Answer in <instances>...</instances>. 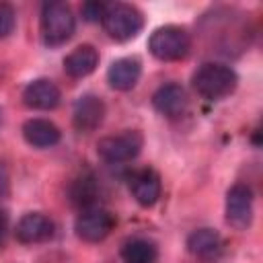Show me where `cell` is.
<instances>
[{
    "mask_svg": "<svg viewBox=\"0 0 263 263\" xmlns=\"http://www.w3.org/2000/svg\"><path fill=\"white\" fill-rule=\"evenodd\" d=\"M6 232H8V216L4 212H0V247L6 240Z\"/></svg>",
    "mask_w": 263,
    "mask_h": 263,
    "instance_id": "cell-22",
    "label": "cell"
},
{
    "mask_svg": "<svg viewBox=\"0 0 263 263\" xmlns=\"http://www.w3.org/2000/svg\"><path fill=\"white\" fill-rule=\"evenodd\" d=\"M76 29V18L66 2H45L41 8V35L47 45L66 43Z\"/></svg>",
    "mask_w": 263,
    "mask_h": 263,
    "instance_id": "cell-3",
    "label": "cell"
},
{
    "mask_svg": "<svg viewBox=\"0 0 263 263\" xmlns=\"http://www.w3.org/2000/svg\"><path fill=\"white\" fill-rule=\"evenodd\" d=\"M226 222L236 230H247L253 222V191L236 183L226 193Z\"/></svg>",
    "mask_w": 263,
    "mask_h": 263,
    "instance_id": "cell-6",
    "label": "cell"
},
{
    "mask_svg": "<svg viewBox=\"0 0 263 263\" xmlns=\"http://www.w3.org/2000/svg\"><path fill=\"white\" fill-rule=\"evenodd\" d=\"M123 263H156L158 249L148 238H132L121 249Z\"/></svg>",
    "mask_w": 263,
    "mask_h": 263,
    "instance_id": "cell-17",
    "label": "cell"
},
{
    "mask_svg": "<svg viewBox=\"0 0 263 263\" xmlns=\"http://www.w3.org/2000/svg\"><path fill=\"white\" fill-rule=\"evenodd\" d=\"M10 193V175L4 162H0V197H6Z\"/></svg>",
    "mask_w": 263,
    "mask_h": 263,
    "instance_id": "cell-21",
    "label": "cell"
},
{
    "mask_svg": "<svg viewBox=\"0 0 263 263\" xmlns=\"http://www.w3.org/2000/svg\"><path fill=\"white\" fill-rule=\"evenodd\" d=\"M23 138H25L27 144H31L35 148H51V146H55L60 142L62 132L53 121L41 119V117H33V119L25 121Z\"/></svg>",
    "mask_w": 263,
    "mask_h": 263,
    "instance_id": "cell-13",
    "label": "cell"
},
{
    "mask_svg": "<svg viewBox=\"0 0 263 263\" xmlns=\"http://www.w3.org/2000/svg\"><path fill=\"white\" fill-rule=\"evenodd\" d=\"M113 224H115V220L107 210H103V208H86L76 218L74 230H76L78 238H82L86 242H101L111 234Z\"/></svg>",
    "mask_w": 263,
    "mask_h": 263,
    "instance_id": "cell-7",
    "label": "cell"
},
{
    "mask_svg": "<svg viewBox=\"0 0 263 263\" xmlns=\"http://www.w3.org/2000/svg\"><path fill=\"white\" fill-rule=\"evenodd\" d=\"M103 119H105V103L101 97L90 95V92L78 97L72 109V123L78 132L82 134L95 132L103 123Z\"/></svg>",
    "mask_w": 263,
    "mask_h": 263,
    "instance_id": "cell-8",
    "label": "cell"
},
{
    "mask_svg": "<svg viewBox=\"0 0 263 263\" xmlns=\"http://www.w3.org/2000/svg\"><path fill=\"white\" fill-rule=\"evenodd\" d=\"M129 189H132L134 199H136L140 205L150 208V205H154V203L158 201V197H160V189H162L160 177H158V173L152 171V168H142V171H138V173L132 177Z\"/></svg>",
    "mask_w": 263,
    "mask_h": 263,
    "instance_id": "cell-12",
    "label": "cell"
},
{
    "mask_svg": "<svg viewBox=\"0 0 263 263\" xmlns=\"http://www.w3.org/2000/svg\"><path fill=\"white\" fill-rule=\"evenodd\" d=\"M105 6L103 2H84L82 4V16L88 21V23H95V21H101L103 18V12H105Z\"/></svg>",
    "mask_w": 263,
    "mask_h": 263,
    "instance_id": "cell-20",
    "label": "cell"
},
{
    "mask_svg": "<svg viewBox=\"0 0 263 263\" xmlns=\"http://www.w3.org/2000/svg\"><path fill=\"white\" fill-rule=\"evenodd\" d=\"M16 238L25 245L45 242L53 236V222L41 212H29L16 222Z\"/></svg>",
    "mask_w": 263,
    "mask_h": 263,
    "instance_id": "cell-9",
    "label": "cell"
},
{
    "mask_svg": "<svg viewBox=\"0 0 263 263\" xmlns=\"http://www.w3.org/2000/svg\"><path fill=\"white\" fill-rule=\"evenodd\" d=\"M191 82H193V88L199 97H203L208 101H220L236 88L238 76L226 64L208 62V64H201L193 72Z\"/></svg>",
    "mask_w": 263,
    "mask_h": 263,
    "instance_id": "cell-1",
    "label": "cell"
},
{
    "mask_svg": "<svg viewBox=\"0 0 263 263\" xmlns=\"http://www.w3.org/2000/svg\"><path fill=\"white\" fill-rule=\"evenodd\" d=\"M70 201L82 210L86 208H92V201L97 197V183H95V177L84 173L80 177H76L70 185Z\"/></svg>",
    "mask_w": 263,
    "mask_h": 263,
    "instance_id": "cell-18",
    "label": "cell"
},
{
    "mask_svg": "<svg viewBox=\"0 0 263 263\" xmlns=\"http://www.w3.org/2000/svg\"><path fill=\"white\" fill-rule=\"evenodd\" d=\"M99 66V51L92 45H78L64 60V70L72 78H84Z\"/></svg>",
    "mask_w": 263,
    "mask_h": 263,
    "instance_id": "cell-15",
    "label": "cell"
},
{
    "mask_svg": "<svg viewBox=\"0 0 263 263\" xmlns=\"http://www.w3.org/2000/svg\"><path fill=\"white\" fill-rule=\"evenodd\" d=\"M14 25H16L14 8L10 4H6V2H0V39L8 37L14 31Z\"/></svg>",
    "mask_w": 263,
    "mask_h": 263,
    "instance_id": "cell-19",
    "label": "cell"
},
{
    "mask_svg": "<svg viewBox=\"0 0 263 263\" xmlns=\"http://www.w3.org/2000/svg\"><path fill=\"white\" fill-rule=\"evenodd\" d=\"M140 74H142V64L138 58H121L109 66L107 80L115 90H129L138 84Z\"/></svg>",
    "mask_w": 263,
    "mask_h": 263,
    "instance_id": "cell-14",
    "label": "cell"
},
{
    "mask_svg": "<svg viewBox=\"0 0 263 263\" xmlns=\"http://www.w3.org/2000/svg\"><path fill=\"white\" fill-rule=\"evenodd\" d=\"M148 49L154 58L162 62H175L189 53L191 39L189 33L177 25H166L156 29L148 39Z\"/></svg>",
    "mask_w": 263,
    "mask_h": 263,
    "instance_id": "cell-4",
    "label": "cell"
},
{
    "mask_svg": "<svg viewBox=\"0 0 263 263\" xmlns=\"http://www.w3.org/2000/svg\"><path fill=\"white\" fill-rule=\"evenodd\" d=\"M101 23L103 29L109 33V37H113L115 41H129L142 31L144 16L136 6L125 2H115L105 6Z\"/></svg>",
    "mask_w": 263,
    "mask_h": 263,
    "instance_id": "cell-2",
    "label": "cell"
},
{
    "mask_svg": "<svg viewBox=\"0 0 263 263\" xmlns=\"http://www.w3.org/2000/svg\"><path fill=\"white\" fill-rule=\"evenodd\" d=\"M144 138L138 129H125L117 136H107L99 140L97 152L107 162H127L140 154Z\"/></svg>",
    "mask_w": 263,
    "mask_h": 263,
    "instance_id": "cell-5",
    "label": "cell"
},
{
    "mask_svg": "<svg viewBox=\"0 0 263 263\" xmlns=\"http://www.w3.org/2000/svg\"><path fill=\"white\" fill-rule=\"evenodd\" d=\"M60 88L49 80V78H37L29 82L23 90V101L27 107L37 109V111H49L60 105Z\"/></svg>",
    "mask_w": 263,
    "mask_h": 263,
    "instance_id": "cell-10",
    "label": "cell"
},
{
    "mask_svg": "<svg viewBox=\"0 0 263 263\" xmlns=\"http://www.w3.org/2000/svg\"><path fill=\"white\" fill-rule=\"evenodd\" d=\"M187 247H189V253L195 255L197 259H212L220 253L222 238L214 228H199L189 234Z\"/></svg>",
    "mask_w": 263,
    "mask_h": 263,
    "instance_id": "cell-16",
    "label": "cell"
},
{
    "mask_svg": "<svg viewBox=\"0 0 263 263\" xmlns=\"http://www.w3.org/2000/svg\"><path fill=\"white\" fill-rule=\"evenodd\" d=\"M152 105L154 109L164 115V117H179L183 115L185 107H187V95L185 88L177 82H168L156 88V92L152 95Z\"/></svg>",
    "mask_w": 263,
    "mask_h": 263,
    "instance_id": "cell-11",
    "label": "cell"
}]
</instances>
